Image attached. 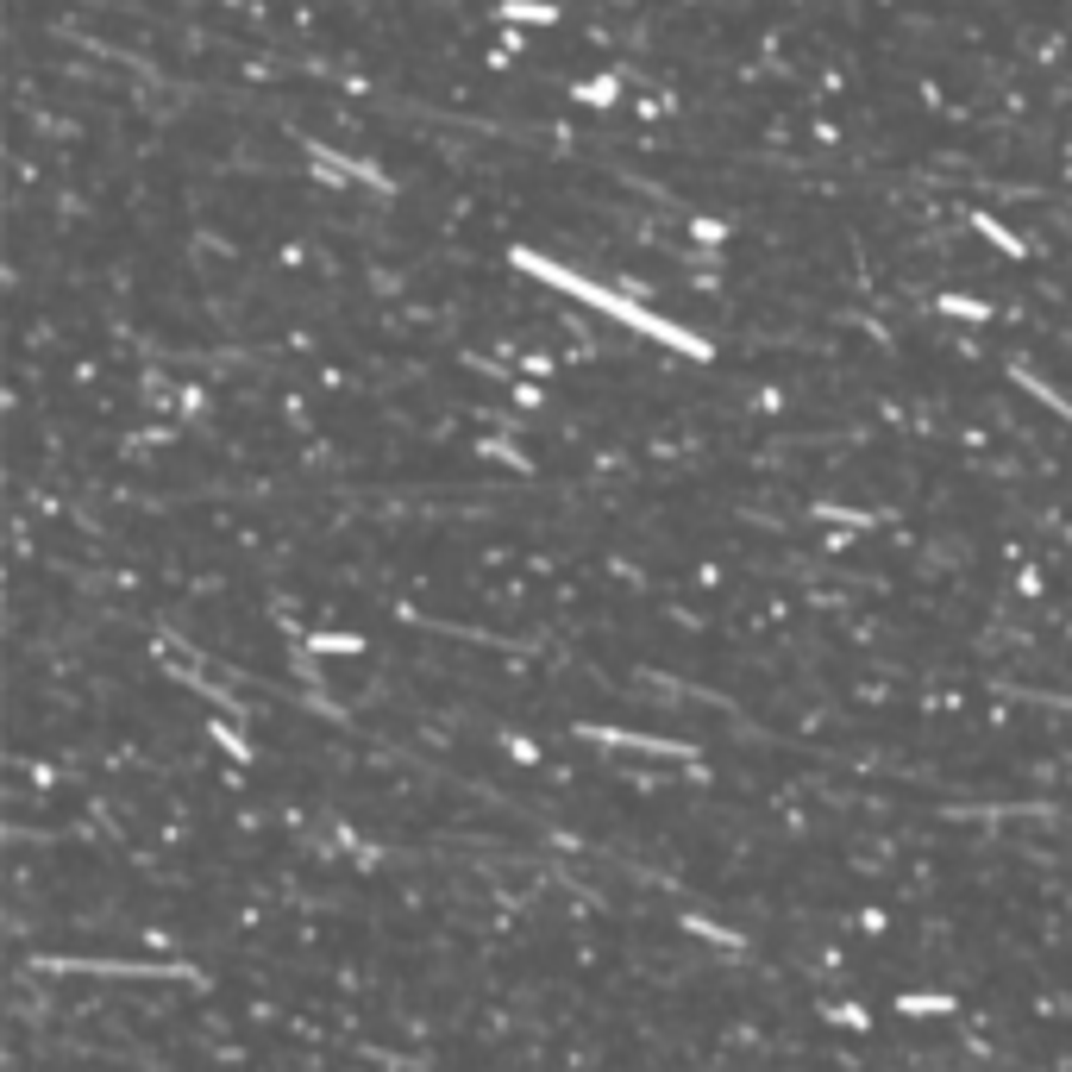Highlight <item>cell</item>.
<instances>
[{
    "mask_svg": "<svg viewBox=\"0 0 1072 1072\" xmlns=\"http://www.w3.org/2000/svg\"><path fill=\"white\" fill-rule=\"evenodd\" d=\"M515 264L527 270V276H540V283H552V289H565V295H577V301H590V308H602L609 320H621V326H634V333H652L659 345H671V352H690V358H709V339H696V333H684V326H671V320H659L652 308H640V301H627V295H615V289H602V283H584V276H571L565 264H552V258H540V251H515Z\"/></svg>",
    "mask_w": 1072,
    "mask_h": 1072,
    "instance_id": "6da1fadb",
    "label": "cell"
},
{
    "mask_svg": "<svg viewBox=\"0 0 1072 1072\" xmlns=\"http://www.w3.org/2000/svg\"><path fill=\"white\" fill-rule=\"evenodd\" d=\"M51 972H101V978H189L182 966H126V960H57Z\"/></svg>",
    "mask_w": 1072,
    "mask_h": 1072,
    "instance_id": "7a4b0ae2",
    "label": "cell"
},
{
    "mask_svg": "<svg viewBox=\"0 0 1072 1072\" xmlns=\"http://www.w3.org/2000/svg\"><path fill=\"white\" fill-rule=\"evenodd\" d=\"M496 19H515V26H546V19H558L552 7H540V0H502Z\"/></svg>",
    "mask_w": 1072,
    "mask_h": 1072,
    "instance_id": "3957f363",
    "label": "cell"
},
{
    "mask_svg": "<svg viewBox=\"0 0 1072 1072\" xmlns=\"http://www.w3.org/2000/svg\"><path fill=\"white\" fill-rule=\"evenodd\" d=\"M577 101H584V107H609V101H615V76L584 82V88H577Z\"/></svg>",
    "mask_w": 1072,
    "mask_h": 1072,
    "instance_id": "277c9868",
    "label": "cell"
},
{
    "mask_svg": "<svg viewBox=\"0 0 1072 1072\" xmlns=\"http://www.w3.org/2000/svg\"><path fill=\"white\" fill-rule=\"evenodd\" d=\"M910 1016H935V1010H953V997H903Z\"/></svg>",
    "mask_w": 1072,
    "mask_h": 1072,
    "instance_id": "5b68a950",
    "label": "cell"
},
{
    "mask_svg": "<svg viewBox=\"0 0 1072 1072\" xmlns=\"http://www.w3.org/2000/svg\"><path fill=\"white\" fill-rule=\"evenodd\" d=\"M941 308H947V314H960V320H985V314H991V308H985V301H953V295L941 301Z\"/></svg>",
    "mask_w": 1072,
    "mask_h": 1072,
    "instance_id": "8992f818",
    "label": "cell"
},
{
    "mask_svg": "<svg viewBox=\"0 0 1072 1072\" xmlns=\"http://www.w3.org/2000/svg\"><path fill=\"white\" fill-rule=\"evenodd\" d=\"M320 652H358V634H314Z\"/></svg>",
    "mask_w": 1072,
    "mask_h": 1072,
    "instance_id": "52a82bcc",
    "label": "cell"
},
{
    "mask_svg": "<svg viewBox=\"0 0 1072 1072\" xmlns=\"http://www.w3.org/2000/svg\"><path fill=\"white\" fill-rule=\"evenodd\" d=\"M978 232H985V239H997V245H1004V251H1022V239H1016V232H1004V226H997V220H978Z\"/></svg>",
    "mask_w": 1072,
    "mask_h": 1072,
    "instance_id": "ba28073f",
    "label": "cell"
},
{
    "mask_svg": "<svg viewBox=\"0 0 1072 1072\" xmlns=\"http://www.w3.org/2000/svg\"><path fill=\"white\" fill-rule=\"evenodd\" d=\"M214 740H220V747H232V753H239V759H245V740H239V734H232V728H220V721H214Z\"/></svg>",
    "mask_w": 1072,
    "mask_h": 1072,
    "instance_id": "9c48e42d",
    "label": "cell"
}]
</instances>
